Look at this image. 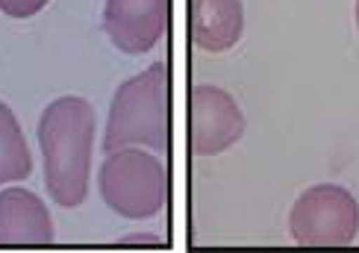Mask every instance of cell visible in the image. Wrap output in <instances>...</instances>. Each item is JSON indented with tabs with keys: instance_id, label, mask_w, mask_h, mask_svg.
Returning <instances> with one entry per match:
<instances>
[{
	"instance_id": "3",
	"label": "cell",
	"mask_w": 359,
	"mask_h": 253,
	"mask_svg": "<svg viewBox=\"0 0 359 253\" xmlns=\"http://www.w3.org/2000/svg\"><path fill=\"white\" fill-rule=\"evenodd\" d=\"M97 186L103 203L130 221L156 218L171 200V174L165 159L147 147L109 151L100 162Z\"/></svg>"
},
{
	"instance_id": "5",
	"label": "cell",
	"mask_w": 359,
	"mask_h": 253,
	"mask_svg": "<svg viewBox=\"0 0 359 253\" xmlns=\"http://www.w3.org/2000/svg\"><path fill=\"white\" fill-rule=\"evenodd\" d=\"M245 136V112L230 92L198 83L189 92V147L194 156H218Z\"/></svg>"
},
{
	"instance_id": "2",
	"label": "cell",
	"mask_w": 359,
	"mask_h": 253,
	"mask_svg": "<svg viewBox=\"0 0 359 253\" xmlns=\"http://www.w3.org/2000/svg\"><path fill=\"white\" fill-rule=\"evenodd\" d=\"M168 62H154L142 74L124 80L115 88L103 151L118 147H147L159 156L171 147V107H168Z\"/></svg>"
},
{
	"instance_id": "10",
	"label": "cell",
	"mask_w": 359,
	"mask_h": 253,
	"mask_svg": "<svg viewBox=\"0 0 359 253\" xmlns=\"http://www.w3.org/2000/svg\"><path fill=\"white\" fill-rule=\"evenodd\" d=\"M44 6H48V0H0V12L9 15L15 21L33 18V15H39Z\"/></svg>"
},
{
	"instance_id": "11",
	"label": "cell",
	"mask_w": 359,
	"mask_h": 253,
	"mask_svg": "<svg viewBox=\"0 0 359 253\" xmlns=\"http://www.w3.org/2000/svg\"><path fill=\"white\" fill-rule=\"evenodd\" d=\"M356 27H359V0H356Z\"/></svg>"
},
{
	"instance_id": "9",
	"label": "cell",
	"mask_w": 359,
	"mask_h": 253,
	"mask_svg": "<svg viewBox=\"0 0 359 253\" xmlns=\"http://www.w3.org/2000/svg\"><path fill=\"white\" fill-rule=\"evenodd\" d=\"M33 171V153H29L27 136L15 112L0 100V186L21 183Z\"/></svg>"
},
{
	"instance_id": "6",
	"label": "cell",
	"mask_w": 359,
	"mask_h": 253,
	"mask_svg": "<svg viewBox=\"0 0 359 253\" xmlns=\"http://www.w3.org/2000/svg\"><path fill=\"white\" fill-rule=\"evenodd\" d=\"M171 0H107L103 33L118 50L139 56L154 50L168 33Z\"/></svg>"
},
{
	"instance_id": "4",
	"label": "cell",
	"mask_w": 359,
	"mask_h": 253,
	"mask_svg": "<svg viewBox=\"0 0 359 253\" xmlns=\"http://www.w3.org/2000/svg\"><path fill=\"white\" fill-rule=\"evenodd\" d=\"M359 233V203L345 186L318 183L294 200L289 235L304 247H345Z\"/></svg>"
},
{
	"instance_id": "1",
	"label": "cell",
	"mask_w": 359,
	"mask_h": 253,
	"mask_svg": "<svg viewBox=\"0 0 359 253\" xmlns=\"http://www.w3.org/2000/svg\"><path fill=\"white\" fill-rule=\"evenodd\" d=\"M95 124V107L80 95L50 100L39 118L44 186L50 200L62 210H77L88 195Z\"/></svg>"
},
{
	"instance_id": "7",
	"label": "cell",
	"mask_w": 359,
	"mask_h": 253,
	"mask_svg": "<svg viewBox=\"0 0 359 253\" xmlns=\"http://www.w3.org/2000/svg\"><path fill=\"white\" fill-rule=\"evenodd\" d=\"M53 218L44 200L29 189L0 191V245H50Z\"/></svg>"
},
{
	"instance_id": "8",
	"label": "cell",
	"mask_w": 359,
	"mask_h": 253,
	"mask_svg": "<svg viewBox=\"0 0 359 253\" xmlns=\"http://www.w3.org/2000/svg\"><path fill=\"white\" fill-rule=\"evenodd\" d=\"M189 33L206 53L233 50L245 33L242 0H189Z\"/></svg>"
}]
</instances>
